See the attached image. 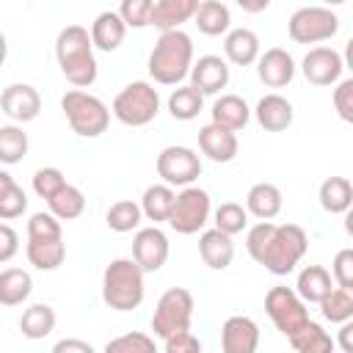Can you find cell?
Wrapping results in <instances>:
<instances>
[{
    "label": "cell",
    "instance_id": "1",
    "mask_svg": "<svg viewBox=\"0 0 353 353\" xmlns=\"http://www.w3.org/2000/svg\"><path fill=\"white\" fill-rule=\"evenodd\" d=\"M245 248L254 262H259L273 276H287L303 259L309 237L298 223H273L259 221L245 234Z\"/></svg>",
    "mask_w": 353,
    "mask_h": 353
},
{
    "label": "cell",
    "instance_id": "2",
    "mask_svg": "<svg viewBox=\"0 0 353 353\" xmlns=\"http://www.w3.org/2000/svg\"><path fill=\"white\" fill-rule=\"evenodd\" d=\"M55 58H58V66H61L63 77L74 88L83 91L88 85H94V80L99 74V66H97V58H94L91 36L83 25L61 28V33L55 39Z\"/></svg>",
    "mask_w": 353,
    "mask_h": 353
},
{
    "label": "cell",
    "instance_id": "3",
    "mask_svg": "<svg viewBox=\"0 0 353 353\" xmlns=\"http://www.w3.org/2000/svg\"><path fill=\"white\" fill-rule=\"evenodd\" d=\"M149 74L160 85H176L190 74L193 66V39L179 28L160 33L149 52Z\"/></svg>",
    "mask_w": 353,
    "mask_h": 353
},
{
    "label": "cell",
    "instance_id": "4",
    "mask_svg": "<svg viewBox=\"0 0 353 353\" xmlns=\"http://www.w3.org/2000/svg\"><path fill=\"white\" fill-rule=\"evenodd\" d=\"M28 262L36 270H55L66 259L63 232L61 221L50 212H33L28 221V245H25Z\"/></svg>",
    "mask_w": 353,
    "mask_h": 353
},
{
    "label": "cell",
    "instance_id": "5",
    "mask_svg": "<svg viewBox=\"0 0 353 353\" xmlns=\"http://www.w3.org/2000/svg\"><path fill=\"white\" fill-rule=\"evenodd\" d=\"M143 295H146L143 270L132 259L119 256L105 268V273H102V301L110 309L132 312L143 303Z\"/></svg>",
    "mask_w": 353,
    "mask_h": 353
},
{
    "label": "cell",
    "instance_id": "6",
    "mask_svg": "<svg viewBox=\"0 0 353 353\" xmlns=\"http://www.w3.org/2000/svg\"><path fill=\"white\" fill-rule=\"evenodd\" d=\"M61 110L72 132H77L80 138H99L110 124V108L99 97L80 88H72L61 97Z\"/></svg>",
    "mask_w": 353,
    "mask_h": 353
},
{
    "label": "cell",
    "instance_id": "7",
    "mask_svg": "<svg viewBox=\"0 0 353 353\" xmlns=\"http://www.w3.org/2000/svg\"><path fill=\"white\" fill-rule=\"evenodd\" d=\"M110 113L127 127H146L160 113V94L152 83L132 80L116 94V99L110 105Z\"/></svg>",
    "mask_w": 353,
    "mask_h": 353
},
{
    "label": "cell",
    "instance_id": "8",
    "mask_svg": "<svg viewBox=\"0 0 353 353\" xmlns=\"http://www.w3.org/2000/svg\"><path fill=\"white\" fill-rule=\"evenodd\" d=\"M190 320H193V295L185 287H171L160 295L154 314H152V331L160 339L176 336L190 331Z\"/></svg>",
    "mask_w": 353,
    "mask_h": 353
},
{
    "label": "cell",
    "instance_id": "9",
    "mask_svg": "<svg viewBox=\"0 0 353 353\" xmlns=\"http://www.w3.org/2000/svg\"><path fill=\"white\" fill-rule=\"evenodd\" d=\"M210 212H212L210 193L199 185H190L174 196V207L168 212V226L179 234H196L207 226Z\"/></svg>",
    "mask_w": 353,
    "mask_h": 353
},
{
    "label": "cell",
    "instance_id": "10",
    "mask_svg": "<svg viewBox=\"0 0 353 353\" xmlns=\"http://www.w3.org/2000/svg\"><path fill=\"white\" fill-rule=\"evenodd\" d=\"M336 30H339V17L331 8H320V6H303L287 22V33L295 44H320L334 39Z\"/></svg>",
    "mask_w": 353,
    "mask_h": 353
},
{
    "label": "cell",
    "instance_id": "11",
    "mask_svg": "<svg viewBox=\"0 0 353 353\" xmlns=\"http://www.w3.org/2000/svg\"><path fill=\"white\" fill-rule=\"evenodd\" d=\"M265 312L273 320V325L290 339L295 331H301L309 323V312L306 303L295 295V290L290 287H270L265 295Z\"/></svg>",
    "mask_w": 353,
    "mask_h": 353
},
{
    "label": "cell",
    "instance_id": "12",
    "mask_svg": "<svg viewBox=\"0 0 353 353\" xmlns=\"http://www.w3.org/2000/svg\"><path fill=\"white\" fill-rule=\"evenodd\" d=\"M157 176L168 188H190L201 176V157L190 146H165L157 154Z\"/></svg>",
    "mask_w": 353,
    "mask_h": 353
},
{
    "label": "cell",
    "instance_id": "13",
    "mask_svg": "<svg viewBox=\"0 0 353 353\" xmlns=\"http://www.w3.org/2000/svg\"><path fill=\"white\" fill-rule=\"evenodd\" d=\"M143 273H154L168 259V237L157 226H143L132 237V256H130Z\"/></svg>",
    "mask_w": 353,
    "mask_h": 353
},
{
    "label": "cell",
    "instance_id": "14",
    "mask_svg": "<svg viewBox=\"0 0 353 353\" xmlns=\"http://www.w3.org/2000/svg\"><path fill=\"white\" fill-rule=\"evenodd\" d=\"M342 69H345V61L334 47H312L301 61V72L312 85L339 83Z\"/></svg>",
    "mask_w": 353,
    "mask_h": 353
},
{
    "label": "cell",
    "instance_id": "15",
    "mask_svg": "<svg viewBox=\"0 0 353 353\" xmlns=\"http://www.w3.org/2000/svg\"><path fill=\"white\" fill-rule=\"evenodd\" d=\"M0 110L17 121V124H25V121H33L41 110V97L39 91L30 85V83H11L3 88L0 94Z\"/></svg>",
    "mask_w": 353,
    "mask_h": 353
},
{
    "label": "cell",
    "instance_id": "16",
    "mask_svg": "<svg viewBox=\"0 0 353 353\" xmlns=\"http://www.w3.org/2000/svg\"><path fill=\"white\" fill-rule=\"evenodd\" d=\"M256 347H259V325L251 317L234 314L221 325L223 353H256Z\"/></svg>",
    "mask_w": 353,
    "mask_h": 353
},
{
    "label": "cell",
    "instance_id": "17",
    "mask_svg": "<svg viewBox=\"0 0 353 353\" xmlns=\"http://www.w3.org/2000/svg\"><path fill=\"white\" fill-rule=\"evenodd\" d=\"M256 77L268 85V88H284L292 83L295 77V61L287 50L281 47H270L265 52H259L256 58Z\"/></svg>",
    "mask_w": 353,
    "mask_h": 353
},
{
    "label": "cell",
    "instance_id": "18",
    "mask_svg": "<svg viewBox=\"0 0 353 353\" xmlns=\"http://www.w3.org/2000/svg\"><path fill=\"white\" fill-rule=\"evenodd\" d=\"M229 85V63L221 55H201L190 66V88H196L201 97L218 94Z\"/></svg>",
    "mask_w": 353,
    "mask_h": 353
},
{
    "label": "cell",
    "instance_id": "19",
    "mask_svg": "<svg viewBox=\"0 0 353 353\" xmlns=\"http://www.w3.org/2000/svg\"><path fill=\"white\" fill-rule=\"evenodd\" d=\"M199 149L212 163H232L237 157V135L210 121L199 130Z\"/></svg>",
    "mask_w": 353,
    "mask_h": 353
},
{
    "label": "cell",
    "instance_id": "20",
    "mask_svg": "<svg viewBox=\"0 0 353 353\" xmlns=\"http://www.w3.org/2000/svg\"><path fill=\"white\" fill-rule=\"evenodd\" d=\"M254 116H256V124L265 130V132H281L292 124L295 119V110L290 105V99H284L281 94H265L256 108H254Z\"/></svg>",
    "mask_w": 353,
    "mask_h": 353
},
{
    "label": "cell",
    "instance_id": "21",
    "mask_svg": "<svg viewBox=\"0 0 353 353\" xmlns=\"http://www.w3.org/2000/svg\"><path fill=\"white\" fill-rule=\"evenodd\" d=\"M196 6V0H154L149 11V25H154L160 33L179 30L182 22L193 19Z\"/></svg>",
    "mask_w": 353,
    "mask_h": 353
},
{
    "label": "cell",
    "instance_id": "22",
    "mask_svg": "<svg viewBox=\"0 0 353 353\" xmlns=\"http://www.w3.org/2000/svg\"><path fill=\"white\" fill-rule=\"evenodd\" d=\"M199 256L207 268L212 270H226L234 259V243L229 234L218 232V229H207L199 237Z\"/></svg>",
    "mask_w": 353,
    "mask_h": 353
},
{
    "label": "cell",
    "instance_id": "23",
    "mask_svg": "<svg viewBox=\"0 0 353 353\" xmlns=\"http://www.w3.org/2000/svg\"><path fill=\"white\" fill-rule=\"evenodd\" d=\"M223 55L234 66H251L259 58V36L251 28H234L223 39Z\"/></svg>",
    "mask_w": 353,
    "mask_h": 353
},
{
    "label": "cell",
    "instance_id": "24",
    "mask_svg": "<svg viewBox=\"0 0 353 353\" xmlns=\"http://www.w3.org/2000/svg\"><path fill=\"white\" fill-rule=\"evenodd\" d=\"M124 33H127V25L121 22V17H119L116 11H102V14H97V19L91 22V30H88L91 44H94L97 50H102V52L119 50L121 41H124Z\"/></svg>",
    "mask_w": 353,
    "mask_h": 353
},
{
    "label": "cell",
    "instance_id": "25",
    "mask_svg": "<svg viewBox=\"0 0 353 353\" xmlns=\"http://www.w3.org/2000/svg\"><path fill=\"white\" fill-rule=\"evenodd\" d=\"M212 124H218V127H223V130H229V132H237V130H243L245 124H248V119H251V108H248V102L243 99V97H237V94H223V97H218L215 102H212Z\"/></svg>",
    "mask_w": 353,
    "mask_h": 353
},
{
    "label": "cell",
    "instance_id": "26",
    "mask_svg": "<svg viewBox=\"0 0 353 353\" xmlns=\"http://www.w3.org/2000/svg\"><path fill=\"white\" fill-rule=\"evenodd\" d=\"M281 204H284L281 190L273 182H256L245 193V212L259 221H273L281 212Z\"/></svg>",
    "mask_w": 353,
    "mask_h": 353
},
{
    "label": "cell",
    "instance_id": "27",
    "mask_svg": "<svg viewBox=\"0 0 353 353\" xmlns=\"http://www.w3.org/2000/svg\"><path fill=\"white\" fill-rule=\"evenodd\" d=\"M331 290H334V279H331V273H328L323 265H306V268L298 273L295 295H298L303 303H320Z\"/></svg>",
    "mask_w": 353,
    "mask_h": 353
},
{
    "label": "cell",
    "instance_id": "28",
    "mask_svg": "<svg viewBox=\"0 0 353 353\" xmlns=\"http://www.w3.org/2000/svg\"><path fill=\"white\" fill-rule=\"evenodd\" d=\"M317 199H320V207L325 212L345 215L353 204V185H350L347 176H328V179H323Z\"/></svg>",
    "mask_w": 353,
    "mask_h": 353
},
{
    "label": "cell",
    "instance_id": "29",
    "mask_svg": "<svg viewBox=\"0 0 353 353\" xmlns=\"http://www.w3.org/2000/svg\"><path fill=\"white\" fill-rule=\"evenodd\" d=\"M193 22H196L199 33H204V36H221V33H229L232 14H229V6L226 3L204 0V3L196 6Z\"/></svg>",
    "mask_w": 353,
    "mask_h": 353
},
{
    "label": "cell",
    "instance_id": "30",
    "mask_svg": "<svg viewBox=\"0 0 353 353\" xmlns=\"http://www.w3.org/2000/svg\"><path fill=\"white\" fill-rule=\"evenodd\" d=\"M33 279L22 268H6L0 270V306H19L30 298Z\"/></svg>",
    "mask_w": 353,
    "mask_h": 353
},
{
    "label": "cell",
    "instance_id": "31",
    "mask_svg": "<svg viewBox=\"0 0 353 353\" xmlns=\"http://www.w3.org/2000/svg\"><path fill=\"white\" fill-rule=\"evenodd\" d=\"M290 345H292L295 353H334V347H336L331 334L314 320H309L301 331H295L290 336Z\"/></svg>",
    "mask_w": 353,
    "mask_h": 353
},
{
    "label": "cell",
    "instance_id": "32",
    "mask_svg": "<svg viewBox=\"0 0 353 353\" xmlns=\"http://www.w3.org/2000/svg\"><path fill=\"white\" fill-rule=\"evenodd\" d=\"M55 328V309L47 303H33L19 317V331L25 339H44Z\"/></svg>",
    "mask_w": 353,
    "mask_h": 353
},
{
    "label": "cell",
    "instance_id": "33",
    "mask_svg": "<svg viewBox=\"0 0 353 353\" xmlns=\"http://www.w3.org/2000/svg\"><path fill=\"white\" fill-rule=\"evenodd\" d=\"M174 188H168V185H149L146 190H143V196H141V212L149 218V221H154V226L160 223V221H168V212H171V207H174Z\"/></svg>",
    "mask_w": 353,
    "mask_h": 353
},
{
    "label": "cell",
    "instance_id": "34",
    "mask_svg": "<svg viewBox=\"0 0 353 353\" xmlns=\"http://www.w3.org/2000/svg\"><path fill=\"white\" fill-rule=\"evenodd\" d=\"M28 210V193L14 182L8 171L0 168V221H14Z\"/></svg>",
    "mask_w": 353,
    "mask_h": 353
},
{
    "label": "cell",
    "instance_id": "35",
    "mask_svg": "<svg viewBox=\"0 0 353 353\" xmlns=\"http://www.w3.org/2000/svg\"><path fill=\"white\" fill-rule=\"evenodd\" d=\"M47 207H50V215H55L58 221H74V218H80L83 210H85V196H83L80 188H74V185L66 182V185L47 201Z\"/></svg>",
    "mask_w": 353,
    "mask_h": 353
},
{
    "label": "cell",
    "instance_id": "36",
    "mask_svg": "<svg viewBox=\"0 0 353 353\" xmlns=\"http://www.w3.org/2000/svg\"><path fill=\"white\" fill-rule=\"evenodd\" d=\"M28 132H22V127L17 124H3L0 127V163L3 165H17L25 160L28 154Z\"/></svg>",
    "mask_w": 353,
    "mask_h": 353
},
{
    "label": "cell",
    "instance_id": "37",
    "mask_svg": "<svg viewBox=\"0 0 353 353\" xmlns=\"http://www.w3.org/2000/svg\"><path fill=\"white\" fill-rule=\"evenodd\" d=\"M201 108H204V97L190 85H179L168 97V113L179 121H193L201 113Z\"/></svg>",
    "mask_w": 353,
    "mask_h": 353
},
{
    "label": "cell",
    "instance_id": "38",
    "mask_svg": "<svg viewBox=\"0 0 353 353\" xmlns=\"http://www.w3.org/2000/svg\"><path fill=\"white\" fill-rule=\"evenodd\" d=\"M141 218H143V212H141V207H138L132 199L113 201L110 210H108V215H105L108 229H113V232H119V234H127V232L138 229Z\"/></svg>",
    "mask_w": 353,
    "mask_h": 353
},
{
    "label": "cell",
    "instance_id": "39",
    "mask_svg": "<svg viewBox=\"0 0 353 353\" xmlns=\"http://www.w3.org/2000/svg\"><path fill=\"white\" fill-rule=\"evenodd\" d=\"M320 314L328 323H347L353 320V292L350 290H339L334 287L323 301H320Z\"/></svg>",
    "mask_w": 353,
    "mask_h": 353
},
{
    "label": "cell",
    "instance_id": "40",
    "mask_svg": "<svg viewBox=\"0 0 353 353\" xmlns=\"http://www.w3.org/2000/svg\"><path fill=\"white\" fill-rule=\"evenodd\" d=\"M212 218H215V229L223 232V234H229V237L240 234V232L248 226V212H245V207L237 204V201H223V204L215 210Z\"/></svg>",
    "mask_w": 353,
    "mask_h": 353
},
{
    "label": "cell",
    "instance_id": "41",
    "mask_svg": "<svg viewBox=\"0 0 353 353\" xmlns=\"http://www.w3.org/2000/svg\"><path fill=\"white\" fill-rule=\"evenodd\" d=\"M102 353H160L154 339L143 331H130V334H121V336H113Z\"/></svg>",
    "mask_w": 353,
    "mask_h": 353
},
{
    "label": "cell",
    "instance_id": "42",
    "mask_svg": "<svg viewBox=\"0 0 353 353\" xmlns=\"http://www.w3.org/2000/svg\"><path fill=\"white\" fill-rule=\"evenodd\" d=\"M63 185H66V176H63V171L55 168V165L39 168V171L33 174V193H36L39 199H44V201H50Z\"/></svg>",
    "mask_w": 353,
    "mask_h": 353
},
{
    "label": "cell",
    "instance_id": "43",
    "mask_svg": "<svg viewBox=\"0 0 353 353\" xmlns=\"http://www.w3.org/2000/svg\"><path fill=\"white\" fill-rule=\"evenodd\" d=\"M149 11H152V0H124L116 14L121 17V22L127 28H146Z\"/></svg>",
    "mask_w": 353,
    "mask_h": 353
},
{
    "label": "cell",
    "instance_id": "44",
    "mask_svg": "<svg viewBox=\"0 0 353 353\" xmlns=\"http://www.w3.org/2000/svg\"><path fill=\"white\" fill-rule=\"evenodd\" d=\"M331 279L336 281L339 290H353V248L336 251L331 262Z\"/></svg>",
    "mask_w": 353,
    "mask_h": 353
},
{
    "label": "cell",
    "instance_id": "45",
    "mask_svg": "<svg viewBox=\"0 0 353 353\" xmlns=\"http://www.w3.org/2000/svg\"><path fill=\"white\" fill-rule=\"evenodd\" d=\"M334 110H336V116L342 121H347V124L353 121V80L350 77L336 83V88H334Z\"/></svg>",
    "mask_w": 353,
    "mask_h": 353
},
{
    "label": "cell",
    "instance_id": "46",
    "mask_svg": "<svg viewBox=\"0 0 353 353\" xmlns=\"http://www.w3.org/2000/svg\"><path fill=\"white\" fill-rule=\"evenodd\" d=\"M163 353H201V342L199 336H193L190 331L185 334H176V336H168L163 339Z\"/></svg>",
    "mask_w": 353,
    "mask_h": 353
},
{
    "label": "cell",
    "instance_id": "47",
    "mask_svg": "<svg viewBox=\"0 0 353 353\" xmlns=\"http://www.w3.org/2000/svg\"><path fill=\"white\" fill-rule=\"evenodd\" d=\"M17 251H19V234L8 223H0V265L14 259Z\"/></svg>",
    "mask_w": 353,
    "mask_h": 353
},
{
    "label": "cell",
    "instance_id": "48",
    "mask_svg": "<svg viewBox=\"0 0 353 353\" xmlns=\"http://www.w3.org/2000/svg\"><path fill=\"white\" fill-rule=\"evenodd\" d=\"M52 353H97L85 339H77V336H66V339H58L52 345Z\"/></svg>",
    "mask_w": 353,
    "mask_h": 353
},
{
    "label": "cell",
    "instance_id": "49",
    "mask_svg": "<svg viewBox=\"0 0 353 353\" xmlns=\"http://www.w3.org/2000/svg\"><path fill=\"white\" fill-rule=\"evenodd\" d=\"M350 334H353V323L347 320V323H342V328H339V347H342V353H353Z\"/></svg>",
    "mask_w": 353,
    "mask_h": 353
},
{
    "label": "cell",
    "instance_id": "50",
    "mask_svg": "<svg viewBox=\"0 0 353 353\" xmlns=\"http://www.w3.org/2000/svg\"><path fill=\"white\" fill-rule=\"evenodd\" d=\"M270 3L268 0H256V3H248V0H240V8L243 11H265Z\"/></svg>",
    "mask_w": 353,
    "mask_h": 353
},
{
    "label": "cell",
    "instance_id": "51",
    "mask_svg": "<svg viewBox=\"0 0 353 353\" xmlns=\"http://www.w3.org/2000/svg\"><path fill=\"white\" fill-rule=\"evenodd\" d=\"M6 55H8V41H6V33L0 30V66L6 63Z\"/></svg>",
    "mask_w": 353,
    "mask_h": 353
}]
</instances>
